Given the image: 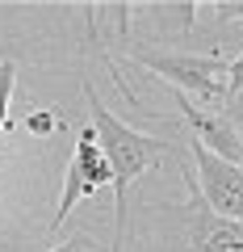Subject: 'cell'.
I'll return each instance as SVG.
<instances>
[{
	"mask_svg": "<svg viewBox=\"0 0 243 252\" xmlns=\"http://www.w3.org/2000/svg\"><path fill=\"white\" fill-rule=\"evenodd\" d=\"M176 101H180V118L193 126V135H197V143L206 147V152H214L218 160H226V164H243V139H239V130H235L222 114L197 109L185 93H176Z\"/></svg>",
	"mask_w": 243,
	"mask_h": 252,
	"instance_id": "5b68a950",
	"label": "cell"
},
{
	"mask_svg": "<svg viewBox=\"0 0 243 252\" xmlns=\"http://www.w3.org/2000/svg\"><path fill=\"white\" fill-rule=\"evenodd\" d=\"M185 252H243V223L222 219L201 202L189 177V248Z\"/></svg>",
	"mask_w": 243,
	"mask_h": 252,
	"instance_id": "277c9868",
	"label": "cell"
},
{
	"mask_svg": "<svg viewBox=\"0 0 243 252\" xmlns=\"http://www.w3.org/2000/svg\"><path fill=\"white\" fill-rule=\"evenodd\" d=\"M189 156H193V185H197L201 202L214 215L243 223V164H226L214 152L189 139Z\"/></svg>",
	"mask_w": 243,
	"mask_h": 252,
	"instance_id": "3957f363",
	"label": "cell"
},
{
	"mask_svg": "<svg viewBox=\"0 0 243 252\" xmlns=\"http://www.w3.org/2000/svg\"><path fill=\"white\" fill-rule=\"evenodd\" d=\"M80 89H84L88 109H92L97 147L109 160V168H113V248L109 252H122V240H126V193L163 152H172V143L168 139H151V135H143V130H130L126 122H117L113 109L97 97L92 80H80Z\"/></svg>",
	"mask_w": 243,
	"mask_h": 252,
	"instance_id": "6da1fadb",
	"label": "cell"
},
{
	"mask_svg": "<svg viewBox=\"0 0 243 252\" xmlns=\"http://www.w3.org/2000/svg\"><path fill=\"white\" fill-rule=\"evenodd\" d=\"M214 21H218V26H226V21H243V0H222V4H214Z\"/></svg>",
	"mask_w": 243,
	"mask_h": 252,
	"instance_id": "30bf717a",
	"label": "cell"
},
{
	"mask_svg": "<svg viewBox=\"0 0 243 252\" xmlns=\"http://www.w3.org/2000/svg\"><path fill=\"white\" fill-rule=\"evenodd\" d=\"M46 252H97V244H92L88 235H76V240L59 244V248H46Z\"/></svg>",
	"mask_w": 243,
	"mask_h": 252,
	"instance_id": "7c38bea8",
	"label": "cell"
},
{
	"mask_svg": "<svg viewBox=\"0 0 243 252\" xmlns=\"http://www.w3.org/2000/svg\"><path fill=\"white\" fill-rule=\"evenodd\" d=\"M235 93H243V55L226 63V97H235Z\"/></svg>",
	"mask_w": 243,
	"mask_h": 252,
	"instance_id": "8fae6325",
	"label": "cell"
},
{
	"mask_svg": "<svg viewBox=\"0 0 243 252\" xmlns=\"http://www.w3.org/2000/svg\"><path fill=\"white\" fill-rule=\"evenodd\" d=\"M135 59L143 67H151L155 76L172 84L176 93L185 97H201V101H214L222 105L226 101V63H222V51L214 55H172V51H135Z\"/></svg>",
	"mask_w": 243,
	"mask_h": 252,
	"instance_id": "7a4b0ae2",
	"label": "cell"
},
{
	"mask_svg": "<svg viewBox=\"0 0 243 252\" xmlns=\"http://www.w3.org/2000/svg\"><path fill=\"white\" fill-rule=\"evenodd\" d=\"M222 118L239 130V139H243V93H235V97H226L222 101Z\"/></svg>",
	"mask_w": 243,
	"mask_h": 252,
	"instance_id": "9c48e42d",
	"label": "cell"
},
{
	"mask_svg": "<svg viewBox=\"0 0 243 252\" xmlns=\"http://www.w3.org/2000/svg\"><path fill=\"white\" fill-rule=\"evenodd\" d=\"M92 189H97V185H92V181H84V172L76 168V160H72V164H67V177H63V193H59V210H54V219H51V227H46V235L59 231V227L67 223V215L76 210V202H84Z\"/></svg>",
	"mask_w": 243,
	"mask_h": 252,
	"instance_id": "52a82bcc",
	"label": "cell"
},
{
	"mask_svg": "<svg viewBox=\"0 0 243 252\" xmlns=\"http://www.w3.org/2000/svg\"><path fill=\"white\" fill-rule=\"evenodd\" d=\"M13 84H17V63H13V59H4V63H0V135H4V126H9Z\"/></svg>",
	"mask_w": 243,
	"mask_h": 252,
	"instance_id": "ba28073f",
	"label": "cell"
},
{
	"mask_svg": "<svg viewBox=\"0 0 243 252\" xmlns=\"http://www.w3.org/2000/svg\"><path fill=\"white\" fill-rule=\"evenodd\" d=\"M76 168L84 172V181H92V185H113V168H109V160L101 156V147H97V130H84L80 135V143H76Z\"/></svg>",
	"mask_w": 243,
	"mask_h": 252,
	"instance_id": "8992f818",
	"label": "cell"
},
{
	"mask_svg": "<svg viewBox=\"0 0 243 252\" xmlns=\"http://www.w3.org/2000/svg\"><path fill=\"white\" fill-rule=\"evenodd\" d=\"M29 126H34V130H51V126H54V118H51V114H38Z\"/></svg>",
	"mask_w": 243,
	"mask_h": 252,
	"instance_id": "4fadbf2b",
	"label": "cell"
}]
</instances>
